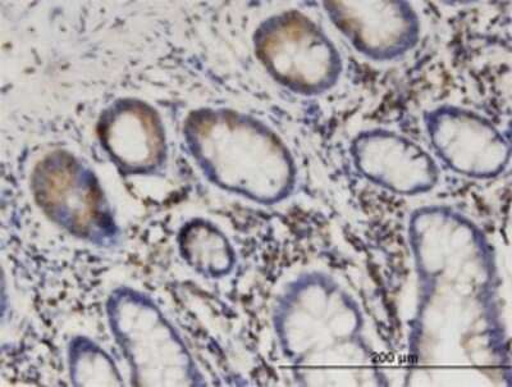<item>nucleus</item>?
<instances>
[{
    "label": "nucleus",
    "instance_id": "obj_9",
    "mask_svg": "<svg viewBox=\"0 0 512 387\" xmlns=\"http://www.w3.org/2000/svg\"><path fill=\"white\" fill-rule=\"evenodd\" d=\"M177 240L181 257L192 271L212 279L230 272L231 245L213 223L194 218L182 226Z\"/></svg>",
    "mask_w": 512,
    "mask_h": 387
},
{
    "label": "nucleus",
    "instance_id": "obj_1",
    "mask_svg": "<svg viewBox=\"0 0 512 387\" xmlns=\"http://www.w3.org/2000/svg\"><path fill=\"white\" fill-rule=\"evenodd\" d=\"M187 150L214 185L259 202L285 197L292 167L286 150L263 125L239 113L198 109L184 124Z\"/></svg>",
    "mask_w": 512,
    "mask_h": 387
},
{
    "label": "nucleus",
    "instance_id": "obj_8",
    "mask_svg": "<svg viewBox=\"0 0 512 387\" xmlns=\"http://www.w3.org/2000/svg\"><path fill=\"white\" fill-rule=\"evenodd\" d=\"M359 152L360 161L370 175L396 188H423L432 179L427 159L399 140H365Z\"/></svg>",
    "mask_w": 512,
    "mask_h": 387
},
{
    "label": "nucleus",
    "instance_id": "obj_4",
    "mask_svg": "<svg viewBox=\"0 0 512 387\" xmlns=\"http://www.w3.org/2000/svg\"><path fill=\"white\" fill-rule=\"evenodd\" d=\"M255 56L277 83L296 93H319L340 80L344 62L336 44L299 11L276 13L254 34Z\"/></svg>",
    "mask_w": 512,
    "mask_h": 387
},
{
    "label": "nucleus",
    "instance_id": "obj_5",
    "mask_svg": "<svg viewBox=\"0 0 512 387\" xmlns=\"http://www.w3.org/2000/svg\"><path fill=\"white\" fill-rule=\"evenodd\" d=\"M324 12L351 47L374 62L397 61L422 35L419 13L408 2H326Z\"/></svg>",
    "mask_w": 512,
    "mask_h": 387
},
{
    "label": "nucleus",
    "instance_id": "obj_2",
    "mask_svg": "<svg viewBox=\"0 0 512 387\" xmlns=\"http://www.w3.org/2000/svg\"><path fill=\"white\" fill-rule=\"evenodd\" d=\"M105 313L132 386L203 385L185 340L149 295L127 286L113 290Z\"/></svg>",
    "mask_w": 512,
    "mask_h": 387
},
{
    "label": "nucleus",
    "instance_id": "obj_3",
    "mask_svg": "<svg viewBox=\"0 0 512 387\" xmlns=\"http://www.w3.org/2000/svg\"><path fill=\"white\" fill-rule=\"evenodd\" d=\"M30 186L36 206L54 226L99 247L116 243L111 204L95 172L75 154H45L32 170Z\"/></svg>",
    "mask_w": 512,
    "mask_h": 387
},
{
    "label": "nucleus",
    "instance_id": "obj_10",
    "mask_svg": "<svg viewBox=\"0 0 512 387\" xmlns=\"http://www.w3.org/2000/svg\"><path fill=\"white\" fill-rule=\"evenodd\" d=\"M67 366L73 386L125 385L111 355L86 336H76L68 344Z\"/></svg>",
    "mask_w": 512,
    "mask_h": 387
},
{
    "label": "nucleus",
    "instance_id": "obj_6",
    "mask_svg": "<svg viewBox=\"0 0 512 387\" xmlns=\"http://www.w3.org/2000/svg\"><path fill=\"white\" fill-rule=\"evenodd\" d=\"M96 131L105 156L123 176H154L166 166V127L157 109L143 100H116L100 115Z\"/></svg>",
    "mask_w": 512,
    "mask_h": 387
},
{
    "label": "nucleus",
    "instance_id": "obj_7",
    "mask_svg": "<svg viewBox=\"0 0 512 387\" xmlns=\"http://www.w3.org/2000/svg\"><path fill=\"white\" fill-rule=\"evenodd\" d=\"M434 135L446 157L466 170L492 171L502 162L500 140L486 126L470 117H438Z\"/></svg>",
    "mask_w": 512,
    "mask_h": 387
}]
</instances>
